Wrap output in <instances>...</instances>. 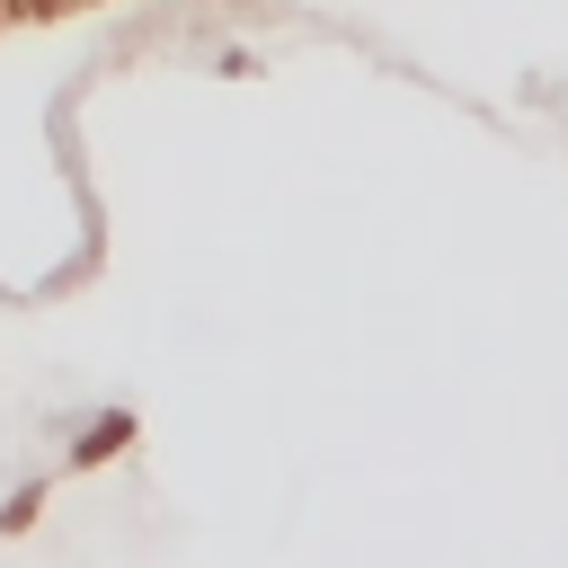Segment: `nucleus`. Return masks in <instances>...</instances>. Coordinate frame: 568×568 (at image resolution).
<instances>
[{
    "mask_svg": "<svg viewBox=\"0 0 568 568\" xmlns=\"http://www.w3.org/2000/svg\"><path fill=\"white\" fill-rule=\"evenodd\" d=\"M213 71H222V80H248V71H257V53H248V44H222V53H213Z\"/></svg>",
    "mask_w": 568,
    "mask_h": 568,
    "instance_id": "f03ea898",
    "label": "nucleus"
},
{
    "mask_svg": "<svg viewBox=\"0 0 568 568\" xmlns=\"http://www.w3.org/2000/svg\"><path fill=\"white\" fill-rule=\"evenodd\" d=\"M0 27H27V9H18V0H0Z\"/></svg>",
    "mask_w": 568,
    "mask_h": 568,
    "instance_id": "7ed1b4c3",
    "label": "nucleus"
},
{
    "mask_svg": "<svg viewBox=\"0 0 568 568\" xmlns=\"http://www.w3.org/2000/svg\"><path fill=\"white\" fill-rule=\"evenodd\" d=\"M124 435H133V417H124V408H98V417H89V435H71V470H89V462L124 453Z\"/></svg>",
    "mask_w": 568,
    "mask_h": 568,
    "instance_id": "f257e3e1",
    "label": "nucleus"
}]
</instances>
